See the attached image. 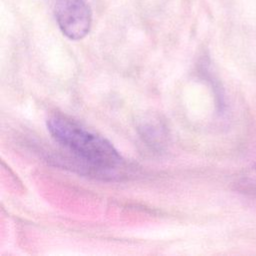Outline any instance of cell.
I'll use <instances>...</instances> for the list:
<instances>
[{
    "label": "cell",
    "instance_id": "6da1fadb",
    "mask_svg": "<svg viewBox=\"0 0 256 256\" xmlns=\"http://www.w3.org/2000/svg\"><path fill=\"white\" fill-rule=\"evenodd\" d=\"M52 138L80 163L88 175L113 179L125 169V161L103 136L90 131L75 120L54 114L47 120Z\"/></svg>",
    "mask_w": 256,
    "mask_h": 256
},
{
    "label": "cell",
    "instance_id": "7a4b0ae2",
    "mask_svg": "<svg viewBox=\"0 0 256 256\" xmlns=\"http://www.w3.org/2000/svg\"><path fill=\"white\" fill-rule=\"evenodd\" d=\"M54 12L60 30L69 39L79 40L89 33L92 15L85 0H55Z\"/></svg>",
    "mask_w": 256,
    "mask_h": 256
},
{
    "label": "cell",
    "instance_id": "3957f363",
    "mask_svg": "<svg viewBox=\"0 0 256 256\" xmlns=\"http://www.w3.org/2000/svg\"><path fill=\"white\" fill-rule=\"evenodd\" d=\"M141 130V135L144 137V139L149 143L153 145H160L163 142V130L161 129V125L157 123H143L139 127Z\"/></svg>",
    "mask_w": 256,
    "mask_h": 256
},
{
    "label": "cell",
    "instance_id": "277c9868",
    "mask_svg": "<svg viewBox=\"0 0 256 256\" xmlns=\"http://www.w3.org/2000/svg\"><path fill=\"white\" fill-rule=\"evenodd\" d=\"M255 170H256V166H255Z\"/></svg>",
    "mask_w": 256,
    "mask_h": 256
}]
</instances>
